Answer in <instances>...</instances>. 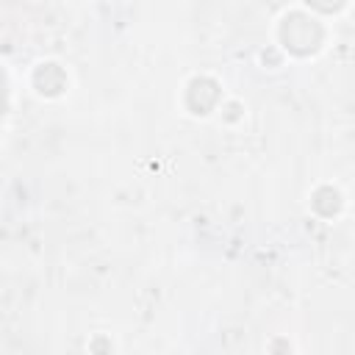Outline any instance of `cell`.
I'll return each instance as SVG.
<instances>
[{
    "label": "cell",
    "mask_w": 355,
    "mask_h": 355,
    "mask_svg": "<svg viewBox=\"0 0 355 355\" xmlns=\"http://www.w3.org/2000/svg\"><path fill=\"white\" fill-rule=\"evenodd\" d=\"M280 39L291 53H313L322 42V28L305 14H291L280 28Z\"/></svg>",
    "instance_id": "cell-1"
},
{
    "label": "cell",
    "mask_w": 355,
    "mask_h": 355,
    "mask_svg": "<svg viewBox=\"0 0 355 355\" xmlns=\"http://www.w3.org/2000/svg\"><path fill=\"white\" fill-rule=\"evenodd\" d=\"M347 0H308V6L319 8V11H338Z\"/></svg>",
    "instance_id": "cell-2"
}]
</instances>
